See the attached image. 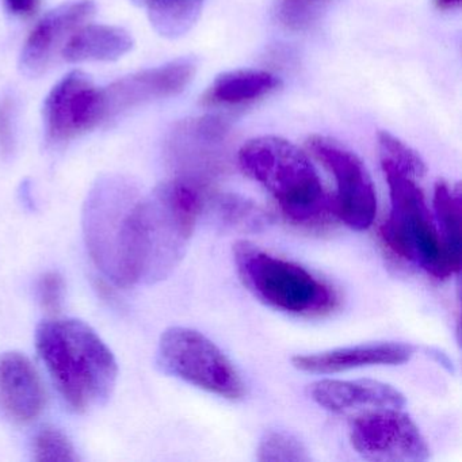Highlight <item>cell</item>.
<instances>
[{
    "mask_svg": "<svg viewBox=\"0 0 462 462\" xmlns=\"http://www.w3.org/2000/svg\"><path fill=\"white\" fill-rule=\"evenodd\" d=\"M204 201L189 180L163 183L134 202L121 226L118 285L159 282L178 266Z\"/></svg>",
    "mask_w": 462,
    "mask_h": 462,
    "instance_id": "obj_1",
    "label": "cell"
},
{
    "mask_svg": "<svg viewBox=\"0 0 462 462\" xmlns=\"http://www.w3.org/2000/svg\"><path fill=\"white\" fill-rule=\"evenodd\" d=\"M240 170L274 199L297 226H319L329 216L328 193L310 156L289 140L259 136L237 153Z\"/></svg>",
    "mask_w": 462,
    "mask_h": 462,
    "instance_id": "obj_2",
    "label": "cell"
},
{
    "mask_svg": "<svg viewBox=\"0 0 462 462\" xmlns=\"http://www.w3.org/2000/svg\"><path fill=\"white\" fill-rule=\"evenodd\" d=\"M37 347L64 399L78 410L101 405L117 380L115 356L79 320H51L37 331Z\"/></svg>",
    "mask_w": 462,
    "mask_h": 462,
    "instance_id": "obj_3",
    "label": "cell"
},
{
    "mask_svg": "<svg viewBox=\"0 0 462 462\" xmlns=\"http://www.w3.org/2000/svg\"><path fill=\"white\" fill-rule=\"evenodd\" d=\"M232 253L243 285L266 307L313 319L329 315L339 305L329 283L294 262L272 255L248 240L235 243Z\"/></svg>",
    "mask_w": 462,
    "mask_h": 462,
    "instance_id": "obj_4",
    "label": "cell"
},
{
    "mask_svg": "<svg viewBox=\"0 0 462 462\" xmlns=\"http://www.w3.org/2000/svg\"><path fill=\"white\" fill-rule=\"evenodd\" d=\"M389 190V210L380 226L383 245L396 258L435 280L450 278L443 262L432 209L418 180L381 163Z\"/></svg>",
    "mask_w": 462,
    "mask_h": 462,
    "instance_id": "obj_5",
    "label": "cell"
},
{
    "mask_svg": "<svg viewBox=\"0 0 462 462\" xmlns=\"http://www.w3.org/2000/svg\"><path fill=\"white\" fill-rule=\"evenodd\" d=\"M156 365L164 374L226 400H239L245 388L224 351L196 329L171 327L162 335Z\"/></svg>",
    "mask_w": 462,
    "mask_h": 462,
    "instance_id": "obj_6",
    "label": "cell"
},
{
    "mask_svg": "<svg viewBox=\"0 0 462 462\" xmlns=\"http://www.w3.org/2000/svg\"><path fill=\"white\" fill-rule=\"evenodd\" d=\"M310 150L334 180L329 215L353 231L372 228L378 212L377 191L361 159L327 137H312Z\"/></svg>",
    "mask_w": 462,
    "mask_h": 462,
    "instance_id": "obj_7",
    "label": "cell"
},
{
    "mask_svg": "<svg viewBox=\"0 0 462 462\" xmlns=\"http://www.w3.org/2000/svg\"><path fill=\"white\" fill-rule=\"evenodd\" d=\"M348 439L367 461L421 462L430 458L426 438L402 408H380L350 416Z\"/></svg>",
    "mask_w": 462,
    "mask_h": 462,
    "instance_id": "obj_8",
    "label": "cell"
},
{
    "mask_svg": "<svg viewBox=\"0 0 462 462\" xmlns=\"http://www.w3.org/2000/svg\"><path fill=\"white\" fill-rule=\"evenodd\" d=\"M136 183L123 175L102 178L88 194L83 213L86 243L97 266L115 282L121 226L139 199Z\"/></svg>",
    "mask_w": 462,
    "mask_h": 462,
    "instance_id": "obj_9",
    "label": "cell"
},
{
    "mask_svg": "<svg viewBox=\"0 0 462 462\" xmlns=\"http://www.w3.org/2000/svg\"><path fill=\"white\" fill-rule=\"evenodd\" d=\"M42 116L48 142L58 144L69 140L102 123L101 90L94 88L88 75L71 72L48 94Z\"/></svg>",
    "mask_w": 462,
    "mask_h": 462,
    "instance_id": "obj_10",
    "label": "cell"
},
{
    "mask_svg": "<svg viewBox=\"0 0 462 462\" xmlns=\"http://www.w3.org/2000/svg\"><path fill=\"white\" fill-rule=\"evenodd\" d=\"M194 71L193 60L180 59L117 80L101 90L102 121L112 120L139 105L177 96L193 79Z\"/></svg>",
    "mask_w": 462,
    "mask_h": 462,
    "instance_id": "obj_11",
    "label": "cell"
},
{
    "mask_svg": "<svg viewBox=\"0 0 462 462\" xmlns=\"http://www.w3.org/2000/svg\"><path fill=\"white\" fill-rule=\"evenodd\" d=\"M93 0H72L48 13L32 32L21 53L20 69L26 77H40L52 63L59 48L96 12Z\"/></svg>",
    "mask_w": 462,
    "mask_h": 462,
    "instance_id": "obj_12",
    "label": "cell"
},
{
    "mask_svg": "<svg viewBox=\"0 0 462 462\" xmlns=\"http://www.w3.org/2000/svg\"><path fill=\"white\" fill-rule=\"evenodd\" d=\"M416 347L405 342H373L331 348L319 353L299 354L291 365L310 374H337L348 370L377 366H400L415 356Z\"/></svg>",
    "mask_w": 462,
    "mask_h": 462,
    "instance_id": "obj_13",
    "label": "cell"
},
{
    "mask_svg": "<svg viewBox=\"0 0 462 462\" xmlns=\"http://www.w3.org/2000/svg\"><path fill=\"white\" fill-rule=\"evenodd\" d=\"M313 402L335 415L353 416L380 408H404V394L391 383L372 378L320 380L310 386Z\"/></svg>",
    "mask_w": 462,
    "mask_h": 462,
    "instance_id": "obj_14",
    "label": "cell"
},
{
    "mask_svg": "<svg viewBox=\"0 0 462 462\" xmlns=\"http://www.w3.org/2000/svg\"><path fill=\"white\" fill-rule=\"evenodd\" d=\"M0 404L18 420H31L42 411L39 377L31 362L20 354L0 356Z\"/></svg>",
    "mask_w": 462,
    "mask_h": 462,
    "instance_id": "obj_15",
    "label": "cell"
},
{
    "mask_svg": "<svg viewBox=\"0 0 462 462\" xmlns=\"http://www.w3.org/2000/svg\"><path fill=\"white\" fill-rule=\"evenodd\" d=\"M432 215L443 262L448 275L459 274L462 267V197L459 186L437 183L432 199Z\"/></svg>",
    "mask_w": 462,
    "mask_h": 462,
    "instance_id": "obj_16",
    "label": "cell"
},
{
    "mask_svg": "<svg viewBox=\"0 0 462 462\" xmlns=\"http://www.w3.org/2000/svg\"><path fill=\"white\" fill-rule=\"evenodd\" d=\"M134 48V39L123 28L107 25H88L69 37L64 44L63 58L78 61H112L123 58Z\"/></svg>",
    "mask_w": 462,
    "mask_h": 462,
    "instance_id": "obj_17",
    "label": "cell"
},
{
    "mask_svg": "<svg viewBox=\"0 0 462 462\" xmlns=\"http://www.w3.org/2000/svg\"><path fill=\"white\" fill-rule=\"evenodd\" d=\"M280 79L263 69H237L221 75L210 88V101L223 106H240L274 91Z\"/></svg>",
    "mask_w": 462,
    "mask_h": 462,
    "instance_id": "obj_18",
    "label": "cell"
},
{
    "mask_svg": "<svg viewBox=\"0 0 462 462\" xmlns=\"http://www.w3.org/2000/svg\"><path fill=\"white\" fill-rule=\"evenodd\" d=\"M204 0H145L153 29L167 39L188 33L199 18Z\"/></svg>",
    "mask_w": 462,
    "mask_h": 462,
    "instance_id": "obj_19",
    "label": "cell"
},
{
    "mask_svg": "<svg viewBox=\"0 0 462 462\" xmlns=\"http://www.w3.org/2000/svg\"><path fill=\"white\" fill-rule=\"evenodd\" d=\"M218 220L226 226L243 231H258L269 224V216L253 201L234 194L218 196L213 202Z\"/></svg>",
    "mask_w": 462,
    "mask_h": 462,
    "instance_id": "obj_20",
    "label": "cell"
},
{
    "mask_svg": "<svg viewBox=\"0 0 462 462\" xmlns=\"http://www.w3.org/2000/svg\"><path fill=\"white\" fill-rule=\"evenodd\" d=\"M256 458L263 462L310 461L304 442L285 429H269L263 432L256 448Z\"/></svg>",
    "mask_w": 462,
    "mask_h": 462,
    "instance_id": "obj_21",
    "label": "cell"
},
{
    "mask_svg": "<svg viewBox=\"0 0 462 462\" xmlns=\"http://www.w3.org/2000/svg\"><path fill=\"white\" fill-rule=\"evenodd\" d=\"M378 147L381 163L389 164L415 180H420L426 174V164L420 156L393 134L388 132L378 134Z\"/></svg>",
    "mask_w": 462,
    "mask_h": 462,
    "instance_id": "obj_22",
    "label": "cell"
},
{
    "mask_svg": "<svg viewBox=\"0 0 462 462\" xmlns=\"http://www.w3.org/2000/svg\"><path fill=\"white\" fill-rule=\"evenodd\" d=\"M36 454L42 462H75L78 459L71 443L55 430H44L37 435Z\"/></svg>",
    "mask_w": 462,
    "mask_h": 462,
    "instance_id": "obj_23",
    "label": "cell"
},
{
    "mask_svg": "<svg viewBox=\"0 0 462 462\" xmlns=\"http://www.w3.org/2000/svg\"><path fill=\"white\" fill-rule=\"evenodd\" d=\"M316 0H281L278 18L289 28L302 29L310 26L318 17Z\"/></svg>",
    "mask_w": 462,
    "mask_h": 462,
    "instance_id": "obj_24",
    "label": "cell"
},
{
    "mask_svg": "<svg viewBox=\"0 0 462 462\" xmlns=\"http://www.w3.org/2000/svg\"><path fill=\"white\" fill-rule=\"evenodd\" d=\"M15 117H17V101L10 93L0 98V152L12 155L15 145Z\"/></svg>",
    "mask_w": 462,
    "mask_h": 462,
    "instance_id": "obj_25",
    "label": "cell"
},
{
    "mask_svg": "<svg viewBox=\"0 0 462 462\" xmlns=\"http://www.w3.org/2000/svg\"><path fill=\"white\" fill-rule=\"evenodd\" d=\"M63 280L56 273L45 274L37 285L40 301L50 310H56V308L60 307L61 301H63Z\"/></svg>",
    "mask_w": 462,
    "mask_h": 462,
    "instance_id": "obj_26",
    "label": "cell"
},
{
    "mask_svg": "<svg viewBox=\"0 0 462 462\" xmlns=\"http://www.w3.org/2000/svg\"><path fill=\"white\" fill-rule=\"evenodd\" d=\"M4 4L12 14L29 15L37 9L40 0H4Z\"/></svg>",
    "mask_w": 462,
    "mask_h": 462,
    "instance_id": "obj_27",
    "label": "cell"
},
{
    "mask_svg": "<svg viewBox=\"0 0 462 462\" xmlns=\"http://www.w3.org/2000/svg\"><path fill=\"white\" fill-rule=\"evenodd\" d=\"M435 5L442 12H454L461 7L462 0H435Z\"/></svg>",
    "mask_w": 462,
    "mask_h": 462,
    "instance_id": "obj_28",
    "label": "cell"
},
{
    "mask_svg": "<svg viewBox=\"0 0 462 462\" xmlns=\"http://www.w3.org/2000/svg\"><path fill=\"white\" fill-rule=\"evenodd\" d=\"M134 2L137 5H145V0H134Z\"/></svg>",
    "mask_w": 462,
    "mask_h": 462,
    "instance_id": "obj_29",
    "label": "cell"
}]
</instances>
